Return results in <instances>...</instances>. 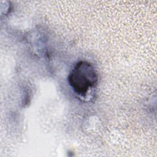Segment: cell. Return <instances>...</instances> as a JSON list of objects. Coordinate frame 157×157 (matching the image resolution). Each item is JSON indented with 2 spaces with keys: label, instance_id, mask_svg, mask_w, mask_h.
Returning <instances> with one entry per match:
<instances>
[{
  "label": "cell",
  "instance_id": "1",
  "mask_svg": "<svg viewBox=\"0 0 157 157\" xmlns=\"http://www.w3.org/2000/svg\"><path fill=\"white\" fill-rule=\"evenodd\" d=\"M97 72L93 66L86 61H78L68 75V82L78 96L85 97L97 84Z\"/></svg>",
  "mask_w": 157,
  "mask_h": 157
}]
</instances>
